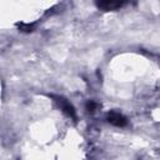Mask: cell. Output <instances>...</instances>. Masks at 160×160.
Masks as SVG:
<instances>
[{"label": "cell", "instance_id": "obj_1", "mask_svg": "<svg viewBox=\"0 0 160 160\" xmlns=\"http://www.w3.org/2000/svg\"><path fill=\"white\" fill-rule=\"evenodd\" d=\"M54 99L56 100V102L59 104V106L61 108V110L68 115V116H70L71 119H76V112H75V109H74V106L66 100V99H64V98H61V96H54Z\"/></svg>", "mask_w": 160, "mask_h": 160}, {"label": "cell", "instance_id": "obj_2", "mask_svg": "<svg viewBox=\"0 0 160 160\" xmlns=\"http://www.w3.org/2000/svg\"><path fill=\"white\" fill-rule=\"evenodd\" d=\"M108 121L110 122V124H112V125H115V126H125L126 124H128V120H126V118L122 115V114H120V112H118V111H111V112H109V115H108Z\"/></svg>", "mask_w": 160, "mask_h": 160}, {"label": "cell", "instance_id": "obj_3", "mask_svg": "<svg viewBox=\"0 0 160 160\" xmlns=\"http://www.w3.org/2000/svg\"><path fill=\"white\" fill-rule=\"evenodd\" d=\"M122 1H114V0H105V1H99L96 2L98 8L105 10V11H109V10H116L122 6Z\"/></svg>", "mask_w": 160, "mask_h": 160}, {"label": "cell", "instance_id": "obj_4", "mask_svg": "<svg viewBox=\"0 0 160 160\" xmlns=\"http://www.w3.org/2000/svg\"><path fill=\"white\" fill-rule=\"evenodd\" d=\"M19 29L24 32H31L32 29H34V25L32 24H25V22H21L19 24Z\"/></svg>", "mask_w": 160, "mask_h": 160}, {"label": "cell", "instance_id": "obj_5", "mask_svg": "<svg viewBox=\"0 0 160 160\" xmlns=\"http://www.w3.org/2000/svg\"><path fill=\"white\" fill-rule=\"evenodd\" d=\"M96 108H98V102H95L92 100H90V101L86 102V110L88 111H94Z\"/></svg>", "mask_w": 160, "mask_h": 160}]
</instances>
